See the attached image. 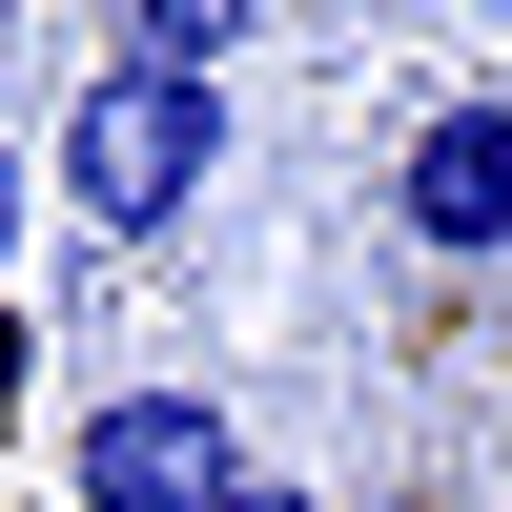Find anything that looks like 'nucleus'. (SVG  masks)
<instances>
[{
	"label": "nucleus",
	"mask_w": 512,
	"mask_h": 512,
	"mask_svg": "<svg viewBox=\"0 0 512 512\" xmlns=\"http://www.w3.org/2000/svg\"><path fill=\"white\" fill-rule=\"evenodd\" d=\"M205 185H226V82L103 41V62H82V103H62V205H82L103 246H164Z\"/></svg>",
	"instance_id": "1"
},
{
	"label": "nucleus",
	"mask_w": 512,
	"mask_h": 512,
	"mask_svg": "<svg viewBox=\"0 0 512 512\" xmlns=\"http://www.w3.org/2000/svg\"><path fill=\"white\" fill-rule=\"evenodd\" d=\"M62 492L82 512H226L246 492V431H226V390H185V369H164V390L123 369V390L62 431Z\"/></svg>",
	"instance_id": "2"
},
{
	"label": "nucleus",
	"mask_w": 512,
	"mask_h": 512,
	"mask_svg": "<svg viewBox=\"0 0 512 512\" xmlns=\"http://www.w3.org/2000/svg\"><path fill=\"white\" fill-rule=\"evenodd\" d=\"M390 226H410V267H512V82H431L410 103Z\"/></svg>",
	"instance_id": "3"
},
{
	"label": "nucleus",
	"mask_w": 512,
	"mask_h": 512,
	"mask_svg": "<svg viewBox=\"0 0 512 512\" xmlns=\"http://www.w3.org/2000/svg\"><path fill=\"white\" fill-rule=\"evenodd\" d=\"M21 390H41V328L0 308V451H21Z\"/></svg>",
	"instance_id": "4"
},
{
	"label": "nucleus",
	"mask_w": 512,
	"mask_h": 512,
	"mask_svg": "<svg viewBox=\"0 0 512 512\" xmlns=\"http://www.w3.org/2000/svg\"><path fill=\"white\" fill-rule=\"evenodd\" d=\"M226 512H328V492H287V472H246V492H226Z\"/></svg>",
	"instance_id": "5"
},
{
	"label": "nucleus",
	"mask_w": 512,
	"mask_h": 512,
	"mask_svg": "<svg viewBox=\"0 0 512 512\" xmlns=\"http://www.w3.org/2000/svg\"><path fill=\"white\" fill-rule=\"evenodd\" d=\"M0 267H21V144H0Z\"/></svg>",
	"instance_id": "6"
}]
</instances>
